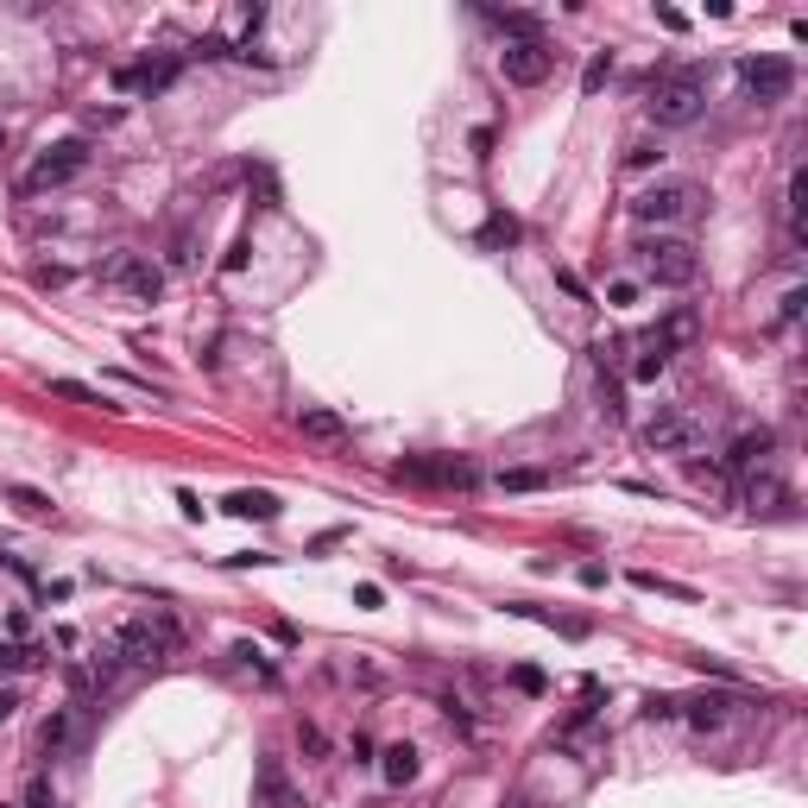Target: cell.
Wrapping results in <instances>:
<instances>
[{"instance_id": "cell-19", "label": "cell", "mask_w": 808, "mask_h": 808, "mask_svg": "<svg viewBox=\"0 0 808 808\" xmlns=\"http://www.w3.org/2000/svg\"><path fill=\"white\" fill-rule=\"evenodd\" d=\"M297 430L310 436V442H341V436H348V423H341L335 411H303V417H297Z\"/></svg>"}, {"instance_id": "cell-44", "label": "cell", "mask_w": 808, "mask_h": 808, "mask_svg": "<svg viewBox=\"0 0 808 808\" xmlns=\"http://www.w3.org/2000/svg\"><path fill=\"white\" fill-rule=\"evenodd\" d=\"M13 707H19V695H13V689H0V720H13Z\"/></svg>"}, {"instance_id": "cell-18", "label": "cell", "mask_w": 808, "mask_h": 808, "mask_svg": "<svg viewBox=\"0 0 808 808\" xmlns=\"http://www.w3.org/2000/svg\"><path fill=\"white\" fill-rule=\"evenodd\" d=\"M228 512L234 518H278V493H266V487H240V493H228Z\"/></svg>"}, {"instance_id": "cell-6", "label": "cell", "mask_w": 808, "mask_h": 808, "mask_svg": "<svg viewBox=\"0 0 808 808\" xmlns=\"http://www.w3.org/2000/svg\"><path fill=\"white\" fill-rule=\"evenodd\" d=\"M644 442H651L657 455H689V449H701V417L682 411V404H663V411L644 423Z\"/></svg>"}, {"instance_id": "cell-31", "label": "cell", "mask_w": 808, "mask_h": 808, "mask_svg": "<svg viewBox=\"0 0 808 808\" xmlns=\"http://www.w3.org/2000/svg\"><path fill=\"white\" fill-rule=\"evenodd\" d=\"M234 657L247 663V670H259V676H266V682H278V670H272V663H266V651H259V644H247V638H240V644H234Z\"/></svg>"}, {"instance_id": "cell-13", "label": "cell", "mask_w": 808, "mask_h": 808, "mask_svg": "<svg viewBox=\"0 0 808 808\" xmlns=\"http://www.w3.org/2000/svg\"><path fill=\"white\" fill-rule=\"evenodd\" d=\"M771 449H777V436H771V430H745V436L726 442V468H733V474L764 468V455H771Z\"/></svg>"}, {"instance_id": "cell-26", "label": "cell", "mask_w": 808, "mask_h": 808, "mask_svg": "<svg viewBox=\"0 0 808 808\" xmlns=\"http://www.w3.org/2000/svg\"><path fill=\"white\" fill-rule=\"evenodd\" d=\"M493 19H499V32H512V45H518V38H543L537 13H493Z\"/></svg>"}, {"instance_id": "cell-15", "label": "cell", "mask_w": 808, "mask_h": 808, "mask_svg": "<svg viewBox=\"0 0 808 808\" xmlns=\"http://www.w3.org/2000/svg\"><path fill=\"white\" fill-rule=\"evenodd\" d=\"M745 505H752V512H777V505H790V487H783L771 468H758L745 480Z\"/></svg>"}, {"instance_id": "cell-28", "label": "cell", "mask_w": 808, "mask_h": 808, "mask_svg": "<svg viewBox=\"0 0 808 808\" xmlns=\"http://www.w3.org/2000/svg\"><path fill=\"white\" fill-rule=\"evenodd\" d=\"M7 499H13V505H19L26 518H51V499L38 493V487H7Z\"/></svg>"}, {"instance_id": "cell-17", "label": "cell", "mask_w": 808, "mask_h": 808, "mask_svg": "<svg viewBox=\"0 0 808 808\" xmlns=\"http://www.w3.org/2000/svg\"><path fill=\"white\" fill-rule=\"evenodd\" d=\"M379 777H386L392 790L417 783V745H386V752H379Z\"/></svg>"}, {"instance_id": "cell-9", "label": "cell", "mask_w": 808, "mask_h": 808, "mask_svg": "<svg viewBox=\"0 0 808 808\" xmlns=\"http://www.w3.org/2000/svg\"><path fill=\"white\" fill-rule=\"evenodd\" d=\"M398 480H423V487H474V468H468V461H449V455H442V461H423V455H411V461H398Z\"/></svg>"}, {"instance_id": "cell-5", "label": "cell", "mask_w": 808, "mask_h": 808, "mask_svg": "<svg viewBox=\"0 0 808 808\" xmlns=\"http://www.w3.org/2000/svg\"><path fill=\"white\" fill-rule=\"evenodd\" d=\"M83 171H89V139H57V146L38 152L26 190H57V184H70V177H83Z\"/></svg>"}, {"instance_id": "cell-45", "label": "cell", "mask_w": 808, "mask_h": 808, "mask_svg": "<svg viewBox=\"0 0 808 808\" xmlns=\"http://www.w3.org/2000/svg\"><path fill=\"white\" fill-rule=\"evenodd\" d=\"M0 146H7V127H0Z\"/></svg>"}, {"instance_id": "cell-36", "label": "cell", "mask_w": 808, "mask_h": 808, "mask_svg": "<svg viewBox=\"0 0 808 808\" xmlns=\"http://www.w3.org/2000/svg\"><path fill=\"white\" fill-rule=\"evenodd\" d=\"M512 682H518L524 695H543V689H550V682H543V670H531V663H518V670H512Z\"/></svg>"}, {"instance_id": "cell-21", "label": "cell", "mask_w": 808, "mask_h": 808, "mask_svg": "<svg viewBox=\"0 0 808 808\" xmlns=\"http://www.w3.org/2000/svg\"><path fill=\"white\" fill-rule=\"evenodd\" d=\"M45 392H51V398H70V404H95V411L108 404L95 386H83V379H45ZM108 411H114V404H108Z\"/></svg>"}, {"instance_id": "cell-20", "label": "cell", "mask_w": 808, "mask_h": 808, "mask_svg": "<svg viewBox=\"0 0 808 808\" xmlns=\"http://www.w3.org/2000/svg\"><path fill=\"white\" fill-rule=\"evenodd\" d=\"M682 707H689V726L714 733V726L726 720V707H733V701H726V695H695V701H682Z\"/></svg>"}, {"instance_id": "cell-4", "label": "cell", "mask_w": 808, "mask_h": 808, "mask_svg": "<svg viewBox=\"0 0 808 808\" xmlns=\"http://www.w3.org/2000/svg\"><path fill=\"white\" fill-rule=\"evenodd\" d=\"M739 83H745V95H752L758 108H771V101H790L796 64H790V57H745V64H739Z\"/></svg>"}, {"instance_id": "cell-23", "label": "cell", "mask_w": 808, "mask_h": 808, "mask_svg": "<svg viewBox=\"0 0 808 808\" xmlns=\"http://www.w3.org/2000/svg\"><path fill=\"white\" fill-rule=\"evenodd\" d=\"M499 487L505 493H537V487H550V474H543V468H505Z\"/></svg>"}, {"instance_id": "cell-25", "label": "cell", "mask_w": 808, "mask_h": 808, "mask_svg": "<svg viewBox=\"0 0 808 808\" xmlns=\"http://www.w3.org/2000/svg\"><path fill=\"white\" fill-rule=\"evenodd\" d=\"M606 76H613V51H594V57H588V70H581V95H600V89H606Z\"/></svg>"}, {"instance_id": "cell-10", "label": "cell", "mask_w": 808, "mask_h": 808, "mask_svg": "<svg viewBox=\"0 0 808 808\" xmlns=\"http://www.w3.org/2000/svg\"><path fill=\"white\" fill-rule=\"evenodd\" d=\"M177 83V57H139V64L114 70V89H139V95H158Z\"/></svg>"}, {"instance_id": "cell-1", "label": "cell", "mask_w": 808, "mask_h": 808, "mask_svg": "<svg viewBox=\"0 0 808 808\" xmlns=\"http://www.w3.org/2000/svg\"><path fill=\"white\" fill-rule=\"evenodd\" d=\"M651 120L657 127H695L701 108H707V70L701 64H682V70H663L651 83Z\"/></svg>"}, {"instance_id": "cell-24", "label": "cell", "mask_w": 808, "mask_h": 808, "mask_svg": "<svg viewBox=\"0 0 808 808\" xmlns=\"http://www.w3.org/2000/svg\"><path fill=\"white\" fill-rule=\"evenodd\" d=\"M663 367H670V354H663V348H657V335H644V354L632 360V379H657Z\"/></svg>"}, {"instance_id": "cell-39", "label": "cell", "mask_w": 808, "mask_h": 808, "mask_svg": "<svg viewBox=\"0 0 808 808\" xmlns=\"http://www.w3.org/2000/svg\"><path fill=\"white\" fill-rule=\"evenodd\" d=\"M556 285H562V291H569L575 303H588V285H581V278H575V272H556Z\"/></svg>"}, {"instance_id": "cell-7", "label": "cell", "mask_w": 808, "mask_h": 808, "mask_svg": "<svg viewBox=\"0 0 808 808\" xmlns=\"http://www.w3.org/2000/svg\"><path fill=\"white\" fill-rule=\"evenodd\" d=\"M499 70H505V83H518V89H537V83H550V70H556V51L543 45V38H518V45H505V51H499Z\"/></svg>"}, {"instance_id": "cell-40", "label": "cell", "mask_w": 808, "mask_h": 808, "mask_svg": "<svg viewBox=\"0 0 808 808\" xmlns=\"http://www.w3.org/2000/svg\"><path fill=\"white\" fill-rule=\"evenodd\" d=\"M606 297H613V303H638V285H632V278H619V285H606Z\"/></svg>"}, {"instance_id": "cell-34", "label": "cell", "mask_w": 808, "mask_h": 808, "mask_svg": "<svg viewBox=\"0 0 808 808\" xmlns=\"http://www.w3.org/2000/svg\"><path fill=\"white\" fill-rule=\"evenodd\" d=\"M297 745H303L310 758H329V739H322V726H310V720L297 726Z\"/></svg>"}, {"instance_id": "cell-12", "label": "cell", "mask_w": 808, "mask_h": 808, "mask_svg": "<svg viewBox=\"0 0 808 808\" xmlns=\"http://www.w3.org/2000/svg\"><path fill=\"white\" fill-rule=\"evenodd\" d=\"M114 651H120V663H165V644H158L152 619H133V625H120Z\"/></svg>"}, {"instance_id": "cell-33", "label": "cell", "mask_w": 808, "mask_h": 808, "mask_svg": "<svg viewBox=\"0 0 808 808\" xmlns=\"http://www.w3.org/2000/svg\"><path fill=\"white\" fill-rule=\"evenodd\" d=\"M600 417H606V423H619V417H625V404H619V379H600Z\"/></svg>"}, {"instance_id": "cell-16", "label": "cell", "mask_w": 808, "mask_h": 808, "mask_svg": "<svg viewBox=\"0 0 808 808\" xmlns=\"http://www.w3.org/2000/svg\"><path fill=\"white\" fill-rule=\"evenodd\" d=\"M505 613H512V619H531V625H550V632H562V638H588V625H581V619L543 613V606H531V600H505Z\"/></svg>"}, {"instance_id": "cell-27", "label": "cell", "mask_w": 808, "mask_h": 808, "mask_svg": "<svg viewBox=\"0 0 808 808\" xmlns=\"http://www.w3.org/2000/svg\"><path fill=\"white\" fill-rule=\"evenodd\" d=\"M518 240V221L512 215H487V228H480V247H512Z\"/></svg>"}, {"instance_id": "cell-8", "label": "cell", "mask_w": 808, "mask_h": 808, "mask_svg": "<svg viewBox=\"0 0 808 808\" xmlns=\"http://www.w3.org/2000/svg\"><path fill=\"white\" fill-rule=\"evenodd\" d=\"M108 278L127 297H139V303H158V291H165V272H158L152 259H139V253H114L108 259Z\"/></svg>"}, {"instance_id": "cell-41", "label": "cell", "mask_w": 808, "mask_h": 808, "mask_svg": "<svg viewBox=\"0 0 808 808\" xmlns=\"http://www.w3.org/2000/svg\"><path fill=\"white\" fill-rule=\"evenodd\" d=\"M247 253H253L247 240H234V247H228V259H221V266H228V272H240V266H247Z\"/></svg>"}, {"instance_id": "cell-29", "label": "cell", "mask_w": 808, "mask_h": 808, "mask_svg": "<svg viewBox=\"0 0 808 808\" xmlns=\"http://www.w3.org/2000/svg\"><path fill=\"white\" fill-rule=\"evenodd\" d=\"M663 158H670V152H663L657 139H638V146L625 152V171H651V165H663Z\"/></svg>"}, {"instance_id": "cell-35", "label": "cell", "mask_w": 808, "mask_h": 808, "mask_svg": "<svg viewBox=\"0 0 808 808\" xmlns=\"http://www.w3.org/2000/svg\"><path fill=\"white\" fill-rule=\"evenodd\" d=\"M676 714H682L676 695H651V701H644V720H676Z\"/></svg>"}, {"instance_id": "cell-32", "label": "cell", "mask_w": 808, "mask_h": 808, "mask_svg": "<svg viewBox=\"0 0 808 808\" xmlns=\"http://www.w3.org/2000/svg\"><path fill=\"white\" fill-rule=\"evenodd\" d=\"M64 739H70V714H51L45 726H38V745H45V752H57Z\"/></svg>"}, {"instance_id": "cell-2", "label": "cell", "mask_w": 808, "mask_h": 808, "mask_svg": "<svg viewBox=\"0 0 808 808\" xmlns=\"http://www.w3.org/2000/svg\"><path fill=\"white\" fill-rule=\"evenodd\" d=\"M632 253L644 259L651 285H670V291H682V285H695V278H701V253L689 247V240H676V234H644Z\"/></svg>"}, {"instance_id": "cell-22", "label": "cell", "mask_w": 808, "mask_h": 808, "mask_svg": "<svg viewBox=\"0 0 808 808\" xmlns=\"http://www.w3.org/2000/svg\"><path fill=\"white\" fill-rule=\"evenodd\" d=\"M632 588H644V594H670V600H695L689 581H670V575H651V569H638V575H632Z\"/></svg>"}, {"instance_id": "cell-43", "label": "cell", "mask_w": 808, "mask_h": 808, "mask_svg": "<svg viewBox=\"0 0 808 808\" xmlns=\"http://www.w3.org/2000/svg\"><path fill=\"white\" fill-rule=\"evenodd\" d=\"M354 606H367V613L379 606V588H373V581H360V588H354Z\"/></svg>"}, {"instance_id": "cell-3", "label": "cell", "mask_w": 808, "mask_h": 808, "mask_svg": "<svg viewBox=\"0 0 808 808\" xmlns=\"http://www.w3.org/2000/svg\"><path fill=\"white\" fill-rule=\"evenodd\" d=\"M625 209H632L638 228H670V221H689V215L701 209V190L682 184V177H663V184L638 190L632 202H625Z\"/></svg>"}, {"instance_id": "cell-42", "label": "cell", "mask_w": 808, "mask_h": 808, "mask_svg": "<svg viewBox=\"0 0 808 808\" xmlns=\"http://www.w3.org/2000/svg\"><path fill=\"white\" fill-rule=\"evenodd\" d=\"M171 259H177V266H196V240H190V234H177V253H171Z\"/></svg>"}, {"instance_id": "cell-38", "label": "cell", "mask_w": 808, "mask_h": 808, "mask_svg": "<svg viewBox=\"0 0 808 808\" xmlns=\"http://www.w3.org/2000/svg\"><path fill=\"white\" fill-rule=\"evenodd\" d=\"M802 303H808V291L796 285V291H783V310H777V322H796L802 316Z\"/></svg>"}, {"instance_id": "cell-14", "label": "cell", "mask_w": 808, "mask_h": 808, "mask_svg": "<svg viewBox=\"0 0 808 808\" xmlns=\"http://www.w3.org/2000/svg\"><path fill=\"white\" fill-rule=\"evenodd\" d=\"M651 335H657V348H663V354H676V348H695V335H701V316H695V310H670V316H663Z\"/></svg>"}, {"instance_id": "cell-37", "label": "cell", "mask_w": 808, "mask_h": 808, "mask_svg": "<svg viewBox=\"0 0 808 808\" xmlns=\"http://www.w3.org/2000/svg\"><path fill=\"white\" fill-rule=\"evenodd\" d=\"M19 808H51V777H32V783H26V802H19Z\"/></svg>"}, {"instance_id": "cell-30", "label": "cell", "mask_w": 808, "mask_h": 808, "mask_svg": "<svg viewBox=\"0 0 808 808\" xmlns=\"http://www.w3.org/2000/svg\"><path fill=\"white\" fill-rule=\"evenodd\" d=\"M45 651H38V644H0V676L7 670H26V663H38Z\"/></svg>"}, {"instance_id": "cell-11", "label": "cell", "mask_w": 808, "mask_h": 808, "mask_svg": "<svg viewBox=\"0 0 808 808\" xmlns=\"http://www.w3.org/2000/svg\"><path fill=\"white\" fill-rule=\"evenodd\" d=\"M253 808H303V796L291 790V777H285V758H259V796H253Z\"/></svg>"}]
</instances>
